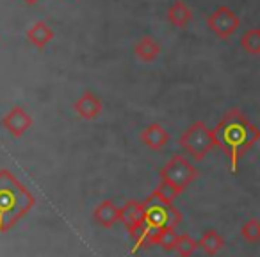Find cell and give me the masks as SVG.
Returning <instances> with one entry per match:
<instances>
[{
  "label": "cell",
  "instance_id": "1",
  "mask_svg": "<svg viewBox=\"0 0 260 257\" xmlns=\"http://www.w3.org/2000/svg\"><path fill=\"white\" fill-rule=\"evenodd\" d=\"M214 147H219L230 159L232 174H237V164L242 154L256 145L260 139L258 127L253 125L248 116L239 109H230L224 112L221 122L212 129Z\"/></svg>",
  "mask_w": 260,
  "mask_h": 257
},
{
  "label": "cell",
  "instance_id": "2",
  "mask_svg": "<svg viewBox=\"0 0 260 257\" xmlns=\"http://www.w3.org/2000/svg\"><path fill=\"white\" fill-rule=\"evenodd\" d=\"M29 189L9 170H0V232H8L34 207Z\"/></svg>",
  "mask_w": 260,
  "mask_h": 257
},
{
  "label": "cell",
  "instance_id": "3",
  "mask_svg": "<svg viewBox=\"0 0 260 257\" xmlns=\"http://www.w3.org/2000/svg\"><path fill=\"white\" fill-rule=\"evenodd\" d=\"M143 204V223L148 229V246L153 245L157 232L162 229H175L182 221V213L173 206V202L160 198L152 193Z\"/></svg>",
  "mask_w": 260,
  "mask_h": 257
},
{
  "label": "cell",
  "instance_id": "4",
  "mask_svg": "<svg viewBox=\"0 0 260 257\" xmlns=\"http://www.w3.org/2000/svg\"><path fill=\"white\" fill-rule=\"evenodd\" d=\"M178 145L189 154L194 161H202L214 149L212 132L207 129L203 122H194L178 139Z\"/></svg>",
  "mask_w": 260,
  "mask_h": 257
},
{
  "label": "cell",
  "instance_id": "5",
  "mask_svg": "<svg viewBox=\"0 0 260 257\" xmlns=\"http://www.w3.org/2000/svg\"><path fill=\"white\" fill-rule=\"evenodd\" d=\"M159 175L162 181H168L170 184L177 186V188L184 193V189L187 188L191 182L196 181L198 170H196L194 164L189 163L184 156L177 154V156H173L162 168H160Z\"/></svg>",
  "mask_w": 260,
  "mask_h": 257
},
{
  "label": "cell",
  "instance_id": "6",
  "mask_svg": "<svg viewBox=\"0 0 260 257\" xmlns=\"http://www.w3.org/2000/svg\"><path fill=\"white\" fill-rule=\"evenodd\" d=\"M207 25L219 40H228L239 29L241 20H239V16L230 8L221 6L207 18Z\"/></svg>",
  "mask_w": 260,
  "mask_h": 257
},
{
  "label": "cell",
  "instance_id": "7",
  "mask_svg": "<svg viewBox=\"0 0 260 257\" xmlns=\"http://www.w3.org/2000/svg\"><path fill=\"white\" fill-rule=\"evenodd\" d=\"M32 123H34L32 116H30L22 105H15V107L2 118L4 129L11 136H15V138H22L30 127H32Z\"/></svg>",
  "mask_w": 260,
  "mask_h": 257
},
{
  "label": "cell",
  "instance_id": "8",
  "mask_svg": "<svg viewBox=\"0 0 260 257\" xmlns=\"http://www.w3.org/2000/svg\"><path fill=\"white\" fill-rule=\"evenodd\" d=\"M119 221L125 225L130 238H136L143 227V204L138 200H128L125 206L119 207Z\"/></svg>",
  "mask_w": 260,
  "mask_h": 257
},
{
  "label": "cell",
  "instance_id": "9",
  "mask_svg": "<svg viewBox=\"0 0 260 257\" xmlns=\"http://www.w3.org/2000/svg\"><path fill=\"white\" fill-rule=\"evenodd\" d=\"M102 109V100L93 93V91H86L79 100L73 104V111L80 116L82 120H94L100 116Z\"/></svg>",
  "mask_w": 260,
  "mask_h": 257
},
{
  "label": "cell",
  "instance_id": "10",
  "mask_svg": "<svg viewBox=\"0 0 260 257\" xmlns=\"http://www.w3.org/2000/svg\"><path fill=\"white\" fill-rule=\"evenodd\" d=\"M141 141L143 145H146L150 150H162L170 141V132L164 129L160 123H150L148 127H145L141 132Z\"/></svg>",
  "mask_w": 260,
  "mask_h": 257
},
{
  "label": "cell",
  "instance_id": "11",
  "mask_svg": "<svg viewBox=\"0 0 260 257\" xmlns=\"http://www.w3.org/2000/svg\"><path fill=\"white\" fill-rule=\"evenodd\" d=\"M93 218L98 225L111 229L119 221V207H116L112 200H104V202H100L94 207Z\"/></svg>",
  "mask_w": 260,
  "mask_h": 257
},
{
  "label": "cell",
  "instance_id": "12",
  "mask_svg": "<svg viewBox=\"0 0 260 257\" xmlns=\"http://www.w3.org/2000/svg\"><path fill=\"white\" fill-rule=\"evenodd\" d=\"M162 48H160V43L155 40L153 36H143L138 43L134 45V54L139 61L143 63H152L155 61L160 55Z\"/></svg>",
  "mask_w": 260,
  "mask_h": 257
},
{
  "label": "cell",
  "instance_id": "13",
  "mask_svg": "<svg viewBox=\"0 0 260 257\" xmlns=\"http://www.w3.org/2000/svg\"><path fill=\"white\" fill-rule=\"evenodd\" d=\"M168 20L173 27L178 29H185L189 25V22L192 20V11L187 8L184 0H175L171 4L170 11H168Z\"/></svg>",
  "mask_w": 260,
  "mask_h": 257
},
{
  "label": "cell",
  "instance_id": "14",
  "mask_svg": "<svg viewBox=\"0 0 260 257\" xmlns=\"http://www.w3.org/2000/svg\"><path fill=\"white\" fill-rule=\"evenodd\" d=\"M27 40L34 45L36 48H45L52 40H54V31L50 25H47L45 22H38L27 31Z\"/></svg>",
  "mask_w": 260,
  "mask_h": 257
},
{
  "label": "cell",
  "instance_id": "15",
  "mask_svg": "<svg viewBox=\"0 0 260 257\" xmlns=\"http://www.w3.org/2000/svg\"><path fill=\"white\" fill-rule=\"evenodd\" d=\"M198 246L207 253V255H216V253L224 246V239L221 238L216 231H207V232H203V236L200 238Z\"/></svg>",
  "mask_w": 260,
  "mask_h": 257
},
{
  "label": "cell",
  "instance_id": "16",
  "mask_svg": "<svg viewBox=\"0 0 260 257\" xmlns=\"http://www.w3.org/2000/svg\"><path fill=\"white\" fill-rule=\"evenodd\" d=\"M241 47L246 54L249 55H260V31L258 29H249L241 36Z\"/></svg>",
  "mask_w": 260,
  "mask_h": 257
},
{
  "label": "cell",
  "instance_id": "17",
  "mask_svg": "<svg viewBox=\"0 0 260 257\" xmlns=\"http://www.w3.org/2000/svg\"><path fill=\"white\" fill-rule=\"evenodd\" d=\"M196 248H198V241H196L194 238H191V236L182 234L177 238V243H175L173 250L178 253V255L187 257V255H192V253L196 252Z\"/></svg>",
  "mask_w": 260,
  "mask_h": 257
},
{
  "label": "cell",
  "instance_id": "18",
  "mask_svg": "<svg viewBox=\"0 0 260 257\" xmlns=\"http://www.w3.org/2000/svg\"><path fill=\"white\" fill-rule=\"evenodd\" d=\"M177 238L178 234L175 232V229H162L160 232H157L155 239H153V245H160V248L166 250V252H173Z\"/></svg>",
  "mask_w": 260,
  "mask_h": 257
},
{
  "label": "cell",
  "instance_id": "19",
  "mask_svg": "<svg viewBox=\"0 0 260 257\" xmlns=\"http://www.w3.org/2000/svg\"><path fill=\"white\" fill-rule=\"evenodd\" d=\"M242 239L249 243H258L260 241V221L258 218H249L244 225L241 227Z\"/></svg>",
  "mask_w": 260,
  "mask_h": 257
},
{
  "label": "cell",
  "instance_id": "20",
  "mask_svg": "<svg viewBox=\"0 0 260 257\" xmlns=\"http://www.w3.org/2000/svg\"><path fill=\"white\" fill-rule=\"evenodd\" d=\"M155 195H159L160 198H164V200H168V202H173L175 198H177L178 195H182V191L177 188V186H173V184H170L168 181H162L160 179V182H159V186L155 188Z\"/></svg>",
  "mask_w": 260,
  "mask_h": 257
},
{
  "label": "cell",
  "instance_id": "21",
  "mask_svg": "<svg viewBox=\"0 0 260 257\" xmlns=\"http://www.w3.org/2000/svg\"><path fill=\"white\" fill-rule=\"evenodd\" d=\"M23 2H27L29 6H34V4H38V0H23Z\"/></svg>",
  "mask_w": 260,
  "mask_h": 257
}]
</instances>
